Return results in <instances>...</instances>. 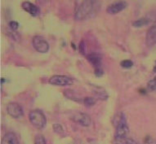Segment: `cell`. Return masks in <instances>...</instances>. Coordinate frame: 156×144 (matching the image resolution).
I'll return each instance as SVG.
<instances>
[{"mask_svg":"<svg viewBox=\"0 0 156 144\" xmlns=\"http://www.w3.org/2000/svg\"><path fill=\"white\" fill-rule=\"evenodd\" d=\"M7 111L8 113L12 117L16 119L21 118L23 116V109L20 105L16 103H10L8 104L7 107Z\"/></svg>","mask_w":156,"mask_h":144,"instance_id":"obj_8","label":"cell"},{"mask_svg":"<svg viewBox=\"0 0 156 144\" xmlns=\"http://www.w3.org/2000/svg\"><path fill=\"white\" fill-rule=\"evenodd\" d=\"M64 94L66 96L67 98L69 99H72V100H74V101H80V99H79L76 95H75V94L73 91H70V90H67V91H64Z\"/></svg>","mask_w":156,"mask_h":144,"instance_id":"obj_17","label":"cell"},{"mask_svg":"<svg viewBox=\"0 0 156 144\" xmlns=\"http://www.w3.org/2000/svg\"><path fill=\"white\" fill-rule=\"evenodd\" d=\"M34 144H47V142L43 135L38 134V135H36L35 139H34Z\"/></svg>","mask_w":156,"mask_h":144,"instance_id":"obj_19","label":"cell"},{"mask_svg":"<svg viewBox=\"0 0 156 144\" xmlns=\"http://www.w3.org/2000/svg\"><path fill=\"white\" fill-rule=\"evenodd\" d=\"M70 120H72L73 122L77 123V124L85 127L89 126L91 123H92L90 116L86 113L81 112V111H78V112H75V113L73 114L70 116Z\"/></svg>","mask_w":156,"mask_h":144,"instance_id":"obj_6","label":"cell"},{"mask_svg":"<svg viewBox=\"0 0 156 144\" xmlns=\"http://www.w3.org/2000/svg\"><path fill=\"white\" fill-rule=\"evenodd\" d=\"M116 122L115 123V125L116 127V134L115 138H123V137H128V134L129 133V128L127 124L124 114L120 112L119 113L116 117L115 118Z\"/></svg>","mask_w":156,"mask_h":144,"instance_id":"obj_2","label":"cell"},{"mask_svg":"<svg viewBox=\"0 0 156 144\" xmlns=\"http://www.w3.org/2000/svg\"><path fill=\"white\" fill-rule=\"evenodd\" d=\"M21 8L32 16H38L40 14V9L38 8V7L34 5V3H30L28 1H25L22 3Z\"/></svg>","mask_w":156,"mask_h":144,"instance_id":"obj_9","label":"cell"},{"mask_svg":"<svg viewBox=\"0 0 156 144\" xmlns=\"http://www.w3.org/2000/svg\"><path fill=\"white\" fill-rule=\"evenodd\" d=\"M1 144H19V141L16 135L14 133H8L2 139Z\"/></svg>","mask_w":156,"mask_h":144,"instance_id":"obj_13","label":"cell"},{"mask_svg":"<svg viewBox=\"0 0 156 144\" xmlns=\"http://www.w3.org/2000/svg\"><path fill=\"white\" fill-rule=\"evenodd\" d=\"M127 7H128V3L125 0H118L115 3H113L112 4H110V6H108L106 12L109 14L115 15V14L124 10Z\"/></svg>","mask_w":156,"mask_h":144,"instance_id":"obj_7","label":"cell"},{"mask_svg":"<svg viewBox=\"0 0 156 144\" xmlns=\"http://www.w3.org/2000/svg\"><path fill=\"white\" fill-rule=\"evenodd\" d=\"M9 27H10L12 30L16 31L19 28V23L17 21H15V20H12V21L9 22Z\"/></svg>","mask_w":156,"mask_h":144,"instance_id":"obj_23","label":"cell"},{"mask_svg":"<svg viewBox=\"0 0 156 144\" xmlns=\"http://www.w3.org/2000/svg\"><path fill=\"white\" fill-rule=\"evenodd\" d=\"M120 65L124 68H130L133 66V62L130 60H125L121 62Z\"/></svg>","mask_w":156,"mask_h":144,"instance_id":"obj_20","label":"cell"},{"mask_svg":"<svg viewBox=\"0 0 156 144\" xmlns=\"http://www.w3.org/2000/svg\"><path fill=\"white\" fill-rule=\"evenodd\" d=\"M53 130L54 132L60 135L61 137L65 136V130L63 129V127L62 126V125L60 124H54L53 125Z\"/></svg>","mask_w":156,"mask_h":144,"instance_id":"obj_16","label":"cell"},{"mask_svg":"<svg viewBox=\"0 0 156 144\" xmlns=\"http://www.w3.org/2000/svg\"><path fill=\"white\" fill-rule=\"evenodd\" d=\"M153 71L154 72V73H156V63H155V66H154V68Z\"/></svg>","mask_w":156,"mask_h":144,"instance_id":"obj_27","label":"cell"},{"mask_svg":"<svg viewBox=\"0 0 156 144\" xmlns=\"http://www.w3.org/2000/svg\"><path fill=\"white\" fill-rule=\"evenodd\" d=\"M3 82H4V78H1V83L3 84Z\"/></svg>","mask_w":156,"mask_h":144,"instance_id":"obj_26","label":"cell"},{"mask_svg":"<svg viewBox=\"0 0 156 144\" xmlns=\"http://www.w3.org/2000/svg\"><path fill=\"white\" fill-rule=\"evenodd\" d=\"M33 46L39 53H47L49 50L48 43L41 36H34L32 39Z\"/></svg>","mask_w":156,"mask_h":144,"instance_id":"obj_4","label":"cell"},{"mask_svg":"<svg viewBox=\"0 0 156 144\" xmlns=\"http://www.w3.org/2000/svg\"><path fill=\"white\" fill-rule=\"evenodd\" d=\"M95 75L97 77H101L104 75V71L102 70L101 68H95Z\"/></svg>","mask_w":156,"mask_h":144,"instance_id":"obj_25","label":"cell"},{"mask_svg":"<svg viewBox=\"0 0 156 144\" xmlns=\"http://www.w3.org/2000/svg\"><path fill=\"white\" fill-rule=\"evenodd\" d=\"M29 119L31 124L38 129H44L47 124L46 116L40 110L31 111L29 114Z\"/></svg>","mask_w":156,"mask_h":144,"instance_id":"obj_3","label":"cell"},{"mask_svg":"<svg viewBox=\"0 0 156 144\" xmlns=\"http://www.w3.org/2000/svg\"><path fill=\"white\" fill-rule=\"evenodd\" d=\"M101 9V0H83L74 13L76 20H85L93 17Z\"/></svg>","mask_w":156,"mask_h":144,"instance_id":"obj_1","label":"cell"},{"mask_svg":"<svg viewBox=\"0 0 156 144\" xmlns=\"http://www.w3.org/2000/svg\"><path fill=\"white\" fill-rule=\"evenodd\" d=\"M8 34L10 36L11 38H12V39H14V40H16V41L20 40V35H19L17 33L13 32V30L10 31V32H8Z\"/></svg>","mask_w":156,"mask_h":144,"instance_id":"obj_24","label":"cell"},{"mask_svg":"<svg viewBox=\"0 0 156 144\" xmlns=\"http://www.w3.org/2000/svg\"><path fill=\"white\" fill-rule=\"evenodd\" d=\"M154 144H156V142H154Z\"/></svg>","mask_w":156,"mask_h":144,"instance_id":"obj_28","label":"cell"},{"mask_svg":"<svg viewBox=\"0 0 156 144\" xmlns=\"http://www.w3.org/2000/svg\"><path fill=\"white\" fill-rule=\"evenodd\" d=\"M147 86H148V89L150 91H156V76L154 77V79H152V80L149 81Z\"/></svg>","mask_w":156,"mask_h":144,"instance_id":"obj_21","label":"cell"},{"mask_svg":"<svg viewBox=\"0 0 156 144\" xmlns=\"http://www.w3.org/2000/svg\"><path fill=\"white\" fill-rule=\"evenodd\" d=\"M146 43L149 47L156 44V26H153L148 29L146 33Z\"/></svg>","mask_w":156,"mask_h":144,"instance_id":"obj_11","label":"cell"},{"mask_svg":"<svg viewBox=\"0 0 156 144\" xmlns=\"http://www.w3.org/2000/svg\"><path fill=\"white\" fill-rule=\"evenodd\" d=\"M87 60L95 68H101V60H102V56L99 53L92 52V53L87 55Z\"/></svg>","mask_w":156,"mask_h":144,"instance_id":"obj_10","label":"cell"},{"mask_svg":"<svg viewBox=\"0 0 156 144\" xmlns=\"http://www.w3.org/2000/svg\"><path fill=\"white\" fill-rule=\"evenodd\" d=\"M97 103V99L93 97H85L83 99V104L86 107H92Z\"/></svg>","mask_w":156,"mask_h":144,"instance_id":"obj_18","label":"cell"},{"mask_svg":"<svg viewBox=\"0 0 156 144\" xmlns=\"http://www.w3.org/2000/svg\"><path fill=\"white\" fill-rule=\"evenodd\" d=\"M149 23V20L146 18H140L138 20H135L134 22L133 23V26L134 27H137V28H140V27H142L144 26H146Z\"/></svg>","mask_w":156,"mask_h":144,"instance_id":"obj_15","label":"cell"},{"mask_svg":"<svg viewBox=\"0 0 156 144\" xmlns=\"http://www.w3.org/2000/svg\"><path fill=\"white\" fill-rule=\"evenodd\" d=\"M79 51L83 56L86 55V47H85V43L83 41H81L79 44Z\"/></svg>","mask_w":156,"mask_h":144,"instance_id":"obj_22","label":"cell"},{"mask_svg":"<svg viewBox=\"0 0 156 144\" xmlns=\"http://www.w3.org/2000/svg\"><path fill=\"white\" fill-rule=\"evenodd\" d=\"M117 144H136V142L132 138L123 137V138H115Z\"/></svg>","mask_w":156,"mask_h":144,"instance_id":"obj_14","label":"cell"},{"mask_svg":"<svg viewBox=\"0 0 156 144\" xmlns=\"http://www.w3.org/2000/svg\"><path fill=\"white\" fill-rule=\"evenodd\" d=\"M49 83L52 86H66L73 85L74 81L69 77L63 76V75H54L49 79Z\"/></svg>","mask_w":156,"mask_h":144,"instance_id":"obj_5","label":"cell"},{"mask_svg":"<svg viewBox=\"0 0 156 144\" xmlns=\"http://www.w3.org/2000/svg\"><path fill=\"white\" fill-rule=\"evenodd\" d=\"M92 93H93V94H94V96L97 99H101V100H106L109 98L107 92H106V91L103 87L93 86L92 87Z\"/></svg>","mask_w":156,"mask_h":144,"instance_id":"obj_12","label":"cell"}]
</instances>
